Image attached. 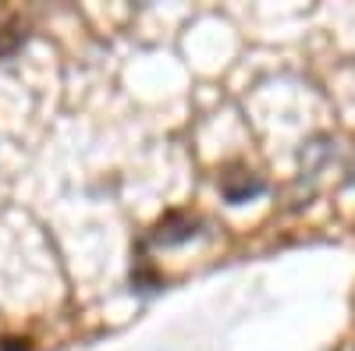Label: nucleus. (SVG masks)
<instances>
[{
	"label": "nucleus",
	"mask_w": 355,
	"mask_h": 351,
	"mask_svg": "<svg viewBox=\"0 0 355 351\" xmlns=\"http://www.w3.org/2000/svg\"><path fill=\"white\" fill-rule=\"evenodd\" d=\"M196 224L192 220H185V217H167L164 224H160V231H157V242H164V245H174V242H185V238H192V231Z\"/></svg>",
	"instance_id": "1"
}]
</instances>
